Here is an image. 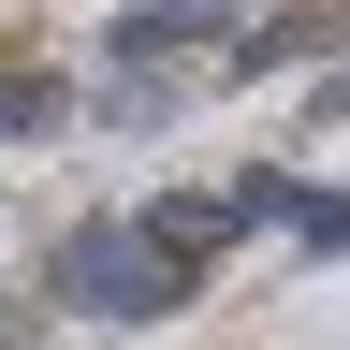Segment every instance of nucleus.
Instances as JSON below:
<instances>
[{
	"instance_id": "obj_1",
	"label": "nucleus",
	"mask_w": 350,
	"mask_h": 350,
	"mask_svg": "<svg viewBox=\"0 0 350 350\" xmlns=\"http://www.w3.org/2000/svg\"><path fill=\"white\" fill-rule=\"evenodd\" d=\"M44 292L88 306V321H175V306H190V248H161L146 219H88V234H59Z\"/></svg>"
},
{
	"instance_id": "obj_2",
	"label": "nucleus",
	"mask_w": 350,
	"mask_h": 350,
	"mask_svg": "<svg viewBox=\"0 0 350 350\" xmlns=\"http://www.w3.org/2000/svg\"><path fill=\"white\" fill-rule=\"evenodd\" d=\"M146 234H161V248H190V262H204L219 234H248V204H234V190H161V204H146Z\"/></svg>"
},
{
	"instance_id": "obj_3",
	"label": "nucleus",
	"mask_w": 350,
	"mask_h": 350,
	"mask_svg": "<svg viewBox=\"0 0 350 350\" xmlns=\"http://www.w3.org/2000/svg\"><path fill=\"white\" fill-rule=\"evenodd\" d=\"M321 117H350V73H336V88H321Z\"/></svg>"
}]
</instances>
